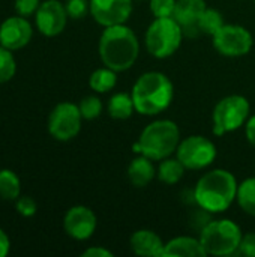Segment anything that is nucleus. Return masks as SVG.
Segmentation results:
<instances>
[{"label": "nucleus", "mask_w": 255, "mask_h": 257, "mask_svg": "<svg viewBox=\"0 0 255 257\" xmlns=\"http://www.w3.org/2000/svg\"><path fill=\"white\" fill-rule=\"evenodd\" d=\"M99 56L105 66L116 72L129 69L140 53V44L132 29L125 24L108 26L99 39Z\"/></svg>", "instance_id": "obj_1"}, {"label": "nucleus", "mask_w": 255, "mask_h": 257, "mask_svg": "<svg viewBox=\"0 0 255 257\" xmlns=\"http://www.w3.org/2000/svg\"><path fill=\"white\" fill-rule=\"evenodd\" d=\"M239 184L233 173L216 169L203 175L194 190L197 205L210 214L225 212L237 196Z\"/></svg>", "instance_id": "obj_2"}, {"label": "nucleus", "mask_w": 255, "mask_h": 257, "mask_svg": "<svg viewBox=\"0 0 255 257\" xmlns=\"http://www.w3.org/2000/svg\"><path fill=\"white\" fill-rule=\"evenodd\" d=\"M173 83L158 71H150L138 77L131 96L135 111L143 116H155L167 110L173 101Z\"/></svg>", "instance_id": "obj_3"}, {"label": "nucleus", "mask_w": 255, "mask_h": 257, "mask_svg": "<svg viewBox=\"0 0 255 257\" xmlns=\"http://www.w3.org/2000/svg\"><path fill=\"white\" fill-rule=\"evenodd\" d=\"M180 143L179 126L173 120L161 119L149 123L132 145V151L152 161H161L176 152Z\"/></svg>", "instance_id": "obj_4"}, {"label": "nucleus", "mask_w": 255, "mask_h": 257, "mask_svg": "<svg viewBox=\"0 0 255 257\" xmlns=\"http://www.w3.org/2000/svg\"><path fill=\"white\" fill-rule=\"evenodd\" d=\"M242 236V230L234 221L222 218L209 221L200 233V241L210 256H233L237 253Z\"/></svg>", "instance_id": "obj_5"}, {"label": "nucleus", "mask_w": 255, "mask_h": 257, "mask_svg": "<svg viewBox=\"0 0 255 257\" xmlns=\"http://www.w3.org/2000/svg\"><path fill=\"white\" fill-rule=\"evenodd\" d=\"M146 48L156 59H167L173 56L183 38L180 24L173 17L155 18L146 30Z\"/></svg>", "instance_id": "obj_6"}, {"label": "nucleus", "mask_w": 255, "mask_h": 257, "mask_svg": "<svg viewBox=\"0 0 255 257\" xmlns=\"http://www.w3.org/2000/svg\"><path fill=\"white\" fill-rule=\"evenodd\" d=\"M249 101L242 95H228L222 98L212 113V131L221 137L239 130L249 116Z\"/></svg>", "instance_id": "obj_7"}, {"label": "nucleus", "mask_w": 255, "mask_h": 257, "mask_svg": "<svg viewBox=\"0 0 255 257\" xmlns=\"http://www.w3.org/2000/svg\"><path fill=\"white\" fill-rule=\"evenodd\" d=\"M176 155L185 169L203 170L215 161L218 152L216 146L209 139L203 136H191L179 143Z\"/></svg>", "instance_id": "obj_8"}, {"label": "nucleus", "mask_w": 255, "mask_h": 257, "mask_svg": "<svg viewBox=\"0 0 255 257\" xmlns=\"http://www.w3.org/2000/svg\"><path fill=\"white\" fill-rule=\"evenodd\" d=\"M81 111L74 102L57 104L48 117V133L59 142H69L75 139L81 130Z\"/></svg>", "instance_id": "obj_9"}, {"label": "nucleus", "mask_w": 255, "mask_h": 257, "mask_svg": "<svg viewBox=\"0 0 255 257\" xmlns=\"http://www.w3.org/2000/svg\"><path fill=\"white\" fill-rule=\"evenodd\" d=\"M215 50L225 57H240L251 51L254 38L248 29L239 24H224L213 36Z\"/></svg>", "instance_id": "obj_10"}, {"label": "nucleus", "mask_w": 255, "mask_h": 257, "mask_svg": "<svg viewBox=\"0 0 255 257\" xmlns=\"http://www.w3.org/2000/svg\"><path fill=\"white\" fill-rule=\"evenodd\" d=\"M36 29L41 35L53 38L60 35L68 23V12L62 2L45 0L39 5L35 14Z\"/></svg>", "instance_id": "obj_11"}, {"label": "nucleus", "mask_w": 255, "mask_h": 257, "mask_svg": "<svg viewBox=\"0 0 255 257\" xmlns=\"http://www.w3.org/2000/svg\"><path fill=\"white\" fill-rule=\"evenodd\" d=\"M98 226V218L95 212L83 205L72 206L68 209L63 218V229L75 241H86L92 238Z\"/></svg>", "instance_id": "obj_12"}, {"label": "nucleus", "mask_w": 255, "mask_h": 257, "mask_svg": "<svg viewBox=\"0 0 255 257\" xmlns=\"http://www.w3.org/2000/svg\"><path fill=\"white\" fill-rule=\"evenodd\" d=\"M131 12L132 0H90V14L104 27L125 24Z\"/></svg>", "instance_id": "obj_13"}, {"label": "nucleus", "mask_w": 255, "mask_h": 257, "mask_svg": "<svg viewBox=\"0 0 255 257\" xmlns=\"http://www.w3.org/2000/svg\"><path fill=\"white\" fill-rule=\"evenodd\" d=\"M33 36L32 24L26 17H9L0 24V45L15 51L24 48Z\"/></svg>", "instance_id": "obj_14"}, {"label": "nucleus", "mask_w": 255, "mask_h": 257, "mask_svg": "<svg viewBox=\"0 0 255 257\" xmlns=\"http://www.w3.org/2000/svg\"><path fill=\"white\" fill-rule=\"evenodd\" d=\"M206 2L204 0H177L176 9L173 14V18L180 24L183 35L186 36H200L198 30V21L203 12L206 11Z\"/></svg>", "instance_id": "obj_15"}, {"label": "nucleus", "mask_w": 255, "mask_h": 257, "mask_svg": "<svg viewBox=\"0 0 255 257\" xmlns=\"http://www.w3.org/2000/svg\"><path fill=\"white\" fill-rule=\"evenodd\" d=\"M131 250L141 257H164L165 244L162 239L152 230L141 229L137 230L129 239Z\"/></svg>", "instance_id": "obj_16"}, {"label": "nucleus", "mask_w": 255, "mask_h": 257, "mask_svg": "<svg viewBox=\"0 0 255 257\" xmlns=\"http://www.w3.org/2000/svg\"><path fill=\"white\" fill-rule=\"evenodd\" d=\"M204 257L207 256L200 238H191V236H177L173 238L165 244L164 257Z\"/></svg>", "instance_id": "obj_17"}, {"label": "nucleus", "mask_w": 255, "mask_h": 257, "mask_svg": "<svg viewBox=\"0 0 255 257\" xmlns=\"http://www.w3.org/2000/svg\"><path fill=\"white\" fill-rule=\"evenodd\" d=\"M155 175H156V169H155L152 160L144 155L134 158L128 166L129 182L137 188L147 187L152 182V179L155 178Z\"/></svg>", "instance_id": "obj_18"}, {"label": "nucleus", "mask_w": 255, "mask_h": 257, "mask_svg": "<svg viewBox=\"0 0 255 257\" xmlns=\"http://www.w3.org/2000/svg\"><path fill=\"white\" fill-rule=\"evenodd\" d=\"M185 175V166L179 161V158H165L161 160L158 166V178L161 182L167 185H176Z\"/></svg>", "instance_id": "obj_19"}, {"label": "nucleus", "mask_w": 255, "mask_h": 257, "mask_svg": "<svg viewBox=\"0 0 255 257\" xmlns=\"http://www.w3.org/2000/svg\"><path fill=\"white\" fill-rule=\"evenodd\" d=\"M135 107H134L132 96L128 93H116L108 101V114L113 119H117V120L128 119L132 116Z\"/></svg>", "instance_id": "obj_20"}, {"label": "nucleus", "mask_w": 255, "mask_h": 257, "mask_svg": "<svg viewBox=\"0 0 255 257\" xmlns=\"http://www.w3.org/2000/svg\"><path fill=\"white\" fill-rule=\"evenodd\" d=\"M21 193V181L18 175L9 169L0 170V199L15 202Z\"/></svg>", "instance_id": "obj_21"}, {"label": "nucleus", "mask_w": 255, "mask_h": 257, "mask_svg": "<svg viewBox=\"0 0 255 257\" xmlns=\"http://www.w3.org/2000/svg\"><path fill=\"white\" fill-rule=\"evenodd\" d=\"M117 83V74L114 69L105 66V68H98L96 71L92 72L90 78H89V84L92 87V90L98 92V93H105L110 92L111 89H114Z\"/></svg>", "instance_id": "obj_22"}, {"label": "nucleus", "mask_w": 255, "mask_h": 257, "mask_svg": "<svg viewBox=\"0 0 255 257\" xmlns=\"http://www.w3.org/2000/svg\"><path fill=\"white\" fill-rule=\"evenodd\" d=\"M236 200L242 211L255 217V178H248L239 184Z\"/></svg>", "instance_id": "obj_23"}, {"label": "nucleus", "mask_w": 255, "mask_h": 257, "mask_svg": "<svg viewBox=\"0 0 255 257\" xmlns=\"http://www.w3.org/2000/svg\"><path fill=\"white\" fill-rule=\"evenodd\" d=\"M224 24L225 23H224L222 14L219 11L212 9V8H206V11L200 17L198 30H200L201 35H210V36H213Z\"/></svg>", "instance_id": "obj_24"}, {"label": "nucleus", "mask_w": 255, "mask_h": 257, "mask_svg": "<svg viewBox=\"0 0 255 257\" xmlns=\"http://www.w3.org/2000/svg\"><path fill=\"white\" fill-rule=\"evenodd\" d=\"M17 72V62L11 50L0 45V84L8 83Z\"/></svg>", "instance_id": "obj_25"}, {"label": "nucleus", "mask_w": 255, "mask_h": 257, "mask_svg": "<svg viewBox=\"0 0 255 257\" xmlns=\"http://www.w3.org/2000/svg\"><path fill=\"white\" fill-rule=\"evenodd\" d=\"M80 111L83 119L86 120H93L101 116L102 113V102L98 96H86L80 102Z\"/></svg>", "instance_id": "obj_26"}, {"label": "nucleus", "mask_w": 255, "mask_h": 257, "mask_svg": "<svg viewBox=\"0 0 255 257\" xmlns=\"http://www.w3.org/2000/svg\"><path fill=\"white\" fill-rule=\"evenodd\" d=\"M177 0H150V11L155 18L173 17Z\"/></svg>", "instance_id": "obj_27"}, {"label": "nucleus", "mask_w": 255, "mask_h": 257, "mask_svg": "<svg viewBox=\"0 0 255 257\" xmlns=\"http://www.w3.org/2000/svg\"><path fill=\"white\" fill-rule=\"evenodd\" d=\"M65 8H66L69 18L80 20V18L86 17V14L90 11V2H87V0H68L65 3Z\"/></svg>", "instance_id": "obj_28"}, {"label": "nucleus", "mask_w": 255, "mask_h": 257, "mask_svg": "<svg viewBox=\"0 0 255 257\" xmlns=\"http://www.w3.org/2000/svg\"><path fill=\"white\" fill-rule=\"evenodd\" d=\"M15 208H17V212L23 217H33L38 211V205L36 202L29 197V196H23V197H18L15 200Z\"/></svg>", "instance_id": "obj_29"}, {"label": "nucleus", "mask_w": 255, "mask_h": 257, "mask_svg": "<svg viewBox=\"0 0 255 257\" xmlns=\"http://www.w3.org/2000/svg\"><path fill=\"white\" fill-rule=\"evenodd\" d=\"M39 5H41V0H15L14 2V8H15L17 15L26 17V18L36 14Z\"/></svg>", "instance_id": "obj_30"}, {"label": "nucleus", "mask_w": 255, "mask_h": 257, "mask_svg": "<svg viewBox=\"0 0 255 257\" xmlns=\"http://www.w3.org/2000/svg\"><path fill=\"white\" fill-rule=\"evenodd\" d=\"M236 254L255 257V233L254 232L245 233V235L242 236V241H240V245H239V248H237V253H236Z\"/></svg>", "instance_id": "obj_31"}, {"label": "nucleus", "mask_w": 255, "mask_h": 257, "mask_svg": "<svg viewBox=\"0 0 255 257\" xmlns=\"http://www.w3.org/2000/svg\"><path fill=\"white\" fill-rule=\"evenodd\" d=\"M83 257H113V253L104 247H90L83 251Z\"/></svg>", "instance_id": "obj_32"}, {"label": "nucleus", "mask_w": 255, "mask_h": 257, "mask_svg": "<svg viewBox=\"0 0 255 257\" xmlns=\"http://www.w3.org/2000/svg\"><path fill=\"white\" fill-rule=\"evenodd\" d=\"M245 134H246L248 142L255 148V114L248 119V122L245 125Z\"/></svg>", "instance_id": "obj_33"}, {"label": "nucleus", "mask_w": 255, "mask_h": 257, "mask_svg": "<svg viewBox=\"0 0 255 257\" xmlns=\"http://www.w3.org/2000/svg\"><path fill=\"white\" fill-rule=\"evenodd\" d=\"M11 250V241L9 236L5 233V230L0 229V257H5L9 254Z\"/></svg>", "instance_id": "obj_34"}]
</instances>
